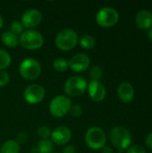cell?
<instances>
[{"instance_id":"6da1fadb","label":"cell","mask_w":152,"mask_h":153,"mask_svg":"<svg viewBox=\"0 0 152 153\" xmlns=\"http://www.w3.org/2000/svg\"><path fill=\"white\" fill-rule=\"evenodd\" d=\"M108 137L112 145L120 153L128 149L132 143L131 134L128 129L124 126H115L112 128Z\"/></svg>"},{"instance_id":"7a4b0ae2","label":"cell","mask_w":152,"mask_h":153,"mask_svg":"<svg viewBox=\"0 0 152 153\" xmlns=\"http://www.w3.org/2000/svg\"><path fill=\"white\" fill-rule=\"evenodd\" d=\"M79 37L75 30L70 28L61 30L55 39L56 48L63 51H68L73 49L78 43Z\"/></svg>"},{"instance_id":"3957f363","label":"cell","mask_w":152,"mask_h":153,"mask_svg":"<svg viewBox=\"0 0 152 153\" xmlns=\"http://www.w3.org/2000/svg\"><path fill=\"white\" fill-rule=\"evenodd\" d=\"M20 45L28 50H35L40 48L44 44L42 34L35 30H26L20 35Z\"/></svg>"},{"instance_id":"277c9868","label":"cell","mask_w":152,"mask_h":153,"mask_svg":"<svg viewBox=\"0 0 152 153\" xmlns=\"http://www.w3.org/2000/svg\"><path fill=\"white\" fill-rule=\"evenodd\" d=\"M88 88L87 81L80 75L69 77L64 85L65 92L71 97H78L82 95Z\"/></svg>"},{"instance_id":"5b68a950","label":"cell","mask_w":152,"mask_h":153,"mask_svg":"<svg viewBox=\"0 0 152 153\" xmlns=\"http://www.w3.org/2000/svg\"><path fill=\"white\" fill-rule=\"evenodd\" d=\"M107 142L105 132L98 126H92L88 129L85 134V143L93 150L102 149Z\"/></svg>"},{"instance_id":"8992f818","label":"cell","mask_w":152,"mask_h":153,"mask_svg":"<svg viewBox=\"0 0 152 153\" xmlns=\"http://www.w3.org/2000/svg\"><path fill=\"white\" fill-rule=\"evenodd\" d=\"M41 72V65L39 61L34 58H26L22 60L19 66L21 76L28 81L37 79Z\"/></svg>"},{"instance_id":"52a82bcc","label":"cell","mask_w":152,"mask_h":153,"mask_svg":"<svg viewBox=\"0 0 152 153\" xmlns=\"http://www.w3.org/2000/svg\"><path fill=\"white\" fill-rule=\"evenodd\" d=\"M72 107L71 99L65 95L56 96L49 103V112L56 117L65 116Z\"/></svg>"},{"instance_id":"ba28073f","label":"cell","mask_w":152,"mask_h":153,"mask_svg":"<svg viewBox=\"0 0 152 153\" xmlns=\"http://www.w3.org/2000/svg\"><path fill=\"white\" fill-rule=\"evenodd\" d=\"M119 20L118 12L112 7H103L96 14L97 23L104 28H109L116 24Z\"/></svg>"},{"instance_id":"9c48e42d","label":"cell","mask_w":152,"mask_h":153,"mask_svg":"<svg viewBox=\"0 0 152 153\" xmlns=\"http://www.w3.org/2000/svg\"><path fill=\"white\" fill-rule=\"evenodd\" d=\"M46 91L40 84L33 83L26 87L23 91V98L25 101L29 104H38L43 100L45 98Z\"/></svg>"},{"instance_id":"30bf717a","label":"cell","mask_w":152,"mask_h":153,"mask_svg":"<svg viewBox=\"0 0 152 153\" xmlns=\"http://www.w3.org/2000/svg\"><path fill=\"white\" fill-rule=\"evenodd\" d=\"M43 18L42 13L38 9H28L26 10L21 17V22L23 27L32 30V28L39 25Z\"/></svg>"},{"instance_id":"8fae6325","label":"cell","mask_w":152,"mask_h":153,"mask_svg":"<svg viewBox=\"0 0 152 153\" xmlns=\"http://www.w3.org/2000/svg\"><path fill=\"white\" fill-rule=\"evenodd\" d=\"M68 64L69 68H71L73 72L83 73L89 68L90 65V59L86 54L78 53L71 57V59L68 61Z\"/></svg>"},{"instance_id":"7c38bea8","label":"cell","mask_w":152,"mask_h":153,"mask_svg":"<svg viewBox=\"0 0 152 153\" xmlns=\"http://www.w3.org/2000/svg\"><path fill=\"white\" fill-rule=\"evenodd\" d=\"M51 141L57 145H65L72 138V131L66 126H58L51 133Z\"/></svg>"},{"instance_id":"4fadbf2b","label":"cell","mask_w":152,"mask_h":153,"mask_svg":"<svg viewBox=\"0 0 152 153\" xmlns=\"http://www.w3.org/2000/svg\"><path fill=\"white\" fill-rule=\"evenodd\" d=\"M87 89L90 98L95 102H100L106 97V88L99 81H91Z\"/></svg>"},{"instance_id":"5bb4252c","label":"cell","mask_w":152,"mask_h":153,"mask_svg":"<svg viewBox=\"0 0 152 153\" xmlns=\"http://www.w3.org/2000/svg\"><path fill=\"white\" fill-rule=\"evenodd\" d=\"M117 94L124 103H129L134 98V89L131 83L125 82L119 84L117 88Z\"/></svg>"},{"instance_id":"9a60e30c","label":"cell","mask_w":152,"mask_h":153,"mask_svg":"<svg viewBox=\"0 0 152 153\" xmlns=\"http://www.w3.org/2000/svg\"><path fill=\"white\" fill-rule=\"evenodd\" d=\"M136 24L142 30L151 29L152 26V13L148 10H142L136 15Z\"/></svg>"},{"instance_id":"2e32d148","label":"cell","mask_w":152,"mask_h":153,"mask_svg":"<svg viewBox=\"0 0 152 153\" xmlns=\"http://www.w3.org/2000/svg\"><path fill=\"white\" fill-rule=\"evenodd\" d=\"M1 40L8 48H15L19 44L18 36L10 30H6V31L3 32V34L1 36Z\"/></svg>"},{"instance_id":"e0dca14e","label":"cell","mask_w":152,"mask_h":153,"mask_svg":"<svg viewBox=\"0 0 152 153\" xmlns=\"http://www.w3.org/2000/svg\"><path fill=\"white\" fill-rule=\"evenodd\" d=\"M20 145L14 140L4 142L0 147V153H19Z\"/></svg>"},{"instance_id":"ac0fdd59","label":"cell","mask_w":152,"mask_h":153,"mask_svg":"<svg viewBox=\"0 0 152 153\" xmlns=\"http://www.w3.org/2000/svg\"><path fill=\"white\" fill-rule=\"evenodd\" d=\"M78 42H79L80 46L82 48L91 49V48H94L96 40H95V38L93 36H91L90 34H84V35L81 36V38L79 39Z\"/></svg>"},{"instance_id":"d6986e66","label":"cell","mask_w":152,"mask_h":153,"mask_svg":"<svg viewBox=\"0 0 152 153\" xmlns=\"http://www.w3.org/2000/svg\"><path fill=\"white\" fill-rule=\"evenodd\" d=\"M37 149L39 153H52L54 150V143L49 139H42L39 141Z\"/></svg>"},{"instance_id":"ffe728a7","label":"cell","mask_w":152,"mask_h":153,"mask_svg":"<svg viewBox=\"0 0 152 153\" xmlns=\"http://www.w3.org/2000/svg\"><path fill=\"white\" fill-rule=\"evenodd\" d=\"M53 67L54 69L58 73H64L69 68L68 61L63 57H58L54 60L53 62Z\"/></svg>"},{"instance_id":"44dd1931","label":"cell","mask_w":152,"mask_h":153,"mask_svg":"<svg viewBox=\"0 0 152 153\" xmlns=\"http://www.w3.org/2000/svg\"><path fill=\"white\" fill-rule=\"evenodd\" d=\"M11 64V56L10 54L4 50L0 49V70L7 68Z\"/></svg>"},{"instance_id":"7402d4cb","label":"cell","mask_w":152,"mask_h":153,"mask_svg":"<svg viewBox=\"0 0 152 153\" xmlns=\"http://www.w3.org/2000/svg\"><path fill=\"white\" fill-rule=\"evenodd\" d=\"M103 75V71L100 66L99 65H94L91 67L90 72V76L92 81H99Z\"/></svg>"},{"instance_id":"603a6c76","label":"cell","mask_w":152,"mask_h":153,"mask_svg":"<svg viewBox=\"0 0 152 153\" xmlns=\"http://www.w3.org/2000/svg\"><path fill=\"white\" fill-rule=\"evenodd\" d=\"M23 26L22 24V22L20 21H13L12 23H11V26H10V29L13 33H14L15 35H21L22 32H23Z\"/></svg>"},{"instance_id":"cb8c5ba5","label":"cell","mask_w":152,"mask_h":153,"mask_svg":"<svg viewBox=\"0 0 152 153\" xmlns=\"http://www.w3.org/2000/svg\"><path fill=\"white\" fill-rule=\"evenodd\" d=\"M51 130L47 126H42L38 129V134L41 139H48L51 136Z\"/></svg>"},{"instance_id":"d4e9b609","label":"cell","mask_w":152,"mask_h":153,"mask_svg":"<svg viewBox=\"0 0 152 153\" xmlns=\"http://www.w3.org/2000/svg\"><path fill=\"white\" fill-rule=\"evenodd\" d=\"M10 81V76L4 70H0V88L4 87L8 84Z\"/></svg>"},{"instance_id":"484cf974","label":"cell","mask_w":152,"mask_h":153,"mask_svg":"<svg viewBox=\"0 0 152 153\" xmlns=\"http://www.w3.org/2000/svg\"><path fill=\"white\" fill-rule=\"evenodd\" d=\"M70 114L74 117H79L82 116V108L80 105H72L70 110H69Z\"/></svg>"},{"instance_id":"4316f807","label":"cell","mask_w":152,"mask_h":153,"mask_svg":"<svg viewBox=\"0 0 152 153\" xmlns=\"http://www.w3.org/2000/svg\"><path fill=\"white\" fill-rule=\"evenodd\" d=\"M19 145L21 144H24L28 142V134L26 133H19L17 134V135L15 136V140H14Z\"/></svg>"},{"instance_id":"83f0119b","label":"cell","mask_w":152,"mask_h":153,"mask_svg":"<svg viewBox=\"0 0 152 153\" xmlns=\"http://www.w3.org/2000/svg\"><path fill=\"white\" fill-rule=\"evenodd\" d=\"M126 153H146V151L141 145H133L127 149Z\"/></svg>"},{"instance_id":"f1b7e54d","label":"cell","mask_w":152,"mask_h":153,"mask_svg":"<svg viewBox=\"0 0 152 153\" xmlns=\"http://www.w3.org/2000/svg\"><path fill=\"white\" fill-rule=\"evenodd\" d=\"M76 152V149L73 145H65V147L63 149V152L62 153H75Z\"/></svg>"},{"instance_id":"f546056e","label":"cell","mask_w":152,"mask_h":153,"mask_svg":"<svg viewBox=\"0 0 152 153\" xmlns=\"http://www.w3.org/2000/svg\"><path fill=\"white\" fill-rule=\"evenodd\" d=\"M146 145H147L149 148L152 149V133H151V134L147 136V138H146Z\"/></svg>"},{"instance_id":"4dcf8cb0","label":"cell","mask_w":152,"mask_h":153,"mask_svg":"<svg viewBox=\"0 0 152 153\" xmlns=\"http://www.w3.org/2000/svg\"><path fill=\"white\" fill-rule=\"evenodd\" d=\"M101 153H113V151L110 147L108 146H104L101 149Z\"/></svg>"},{"instance_id":"1f68e13d","label":"cell","mask_w":152,"mask_h":153,"mask_svg":"<svg viewBox=\"0 0 152 153\" xmlns=\"http://www.w3.org/2000/svg\"><path fill=\"white\" fill-rule=\"evenodd\" d=\"M148 38L152 41V28H151L148 31Z\"/></svg>"},{"instance_id":"d6a6232c","label":"cell","mask_w":152,"mask_h":153,"mask_svg":"<svg viewBox=\"0 0 152 153\" xmlns=\"http://www.w3.org/2000/svg\"><path fill=\"white\" fill-rule=\"evenodd\" d=\"M3 25H4V20H3V17L0 15V29L3 27Z\"/></svg>"},{"instance_id":"836d02e7","label":"cell","mask_w":152,"mask_h":153,"mask_svg":"<svg viewBox=\"0 0 152 153\" xmlns=\"http://www.w3.org/2000/svg\"><path fill=\"white\" fill-rule=\"evenodd\" d=\"M56 153H57V152H56Z\"/></svg>"}]
</instances>
